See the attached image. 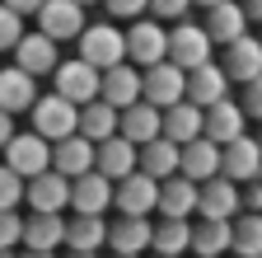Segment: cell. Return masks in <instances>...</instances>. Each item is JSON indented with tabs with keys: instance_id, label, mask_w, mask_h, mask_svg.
I'll use <instances>...</instances> for the list:
<instances>
[{
	"instance_id": "681fc988",
	"label": "cell",
	"mask_w": 262,
	"mask_h": 258,
	"mask_svg": "<svg viewBox=\"0 0 262 258\" xmlns=\"http://www.w3.org/2000/svg\"><path fill=\"white\" fill-rule=\"evenodd\" d=\"M75 5H80V10H84V5H94V0H75Z\"/></svg>"
},
{
	"instance_id": "3957f363",
	"label": "cell",
	"mask_w": 262,
	"mask_h": 258,
	"mask_svg": "<svg viewBox=\"0 0 262 258\" xmlns=\"http://www.w3.org/2000/svg\"><path fill=\"white\" fill-rule=\"evenodd\" d=\"M164 61L169 66H178L183 75L187 71H196V66H206L211 61V38L202 33V24H173L169 28V47H164Z\"/></svg>"
},
{
	"instance_id": "7402d4cb",
	"label": "cell",
	"mask_w": 262,
	"mask_h": 258,
	"mask_svg": "<svg viewBox=\"0 0 262 258\" xmlns=\"http://www.w3.org/2000/svg\"><path fill=\"white\" fill-rule=\"evenodd\" d=\"M52 174H61L66 183L80 178V174H94V146L75 132V136H66L52 146Z\"/></svg>"
},
{
	"instance_id": "c3c4849f",
	"label": "cell",
	"mask_w": 262,
	"mask_h": 258,
	"mask_svg": "<svg viewBox=\"0 0 262 258\" xmlns=\"http://www.w3.org/2000/svg\"><path fill=\"white\" fill-rule=\"evenodd\" d=\"M66 258H98V253H66Z\"/></svg>"
},
{
	"instance_id": "44dd1931",
	"label": "cell",
	"mask_w": 262,
	"mask_h": 258,
	"mask_svg": "<svg viewBox=\"0 0 262 258\" xmlns=\"http://www.w3.org/2000/svg\"><path fill=\"white\" fill-rule=\"evenodd\" d=\"M94 174H103L108 183L131 178V174H136V146L122 141V136H113V141H103V146H94Z\"/></svg>"
},
{
	"instance_id": "6da1fadb",
	"label": "cell",
	"mask_w": 262,
	"mask_h": 258,
	"mask_svg": "<svg viewBox=\"0 0 262 258\" xmlns=\"http://www.w3.org/2000/svg\"><path fill=\"white\" fill-rule=\"evenodd\" d=\"M75 43H80V61H84V66H94L98 75L126 61V38L113 28V19H103V24H84V33H80Z\"/></svg>"
},
{
	"instance_id": "cb8c5ba5",
	"label": "cell",
	"mask_w": 262,
	"mask_h": 258,
	"mask_svg": "<svg viewBox=\"0 0 262 258\" xmlns=\"http://www.w3.org/2000/svg\"><path fill=\"white\" fill-rule=\"evenodd\" d=\"M159 136H164V141H173L178 150L192 146L196 136H202V108H192L187 99L173 104V108H164V113H159Z\"/></svg>"
},
{
	"instance_id": "ba28073f",
	"label": "cell",
	"mask_w": 262,
	"mask_h": 258,
	"mask_svg": "<svg viewBox=\"0 0 262 258\" xmlns=\"http://www.w3.org/2000/svg\"><path fill=\"white\" fill-rule=\"evenodd\" d=\"M220 178H229L234 188H244V183L262 178V150H257V141H253V136H239V141L220 146Z\"/></svg>"
},
{
	"instance_id": "b9f144b4",
	"label": "cell",
	"mask_w": 262,
	"mask_h": 258,
	"mask_svg": "<svg viewBox=\"0 0 262 258\" xmlns=\"http://www.w3.org/2000/svg\"><path fill=\"white\" fill-rule=\"evenodd\" d=\"M0 5H5V10H14V14L24 19V14H38V10L47 5V0H0Z\"/></svg>"
},
{
	"instance_id": "7c38bea8",
	"label": "cell",
	"mask_w": 262,
	"mask_h": 258,
	"mask_svg": "<svg viewBox=\"0 0 262 258\" xmlns=\"http://www.w3.org/2000/svg\"><path fill=\"white\" fill-rule=\"evenodd\" d=\"M98 99H103L108 108H117V113H126L131 104H141V71L136 66H113V71H103L98 75Z\"/></svg>"
},
{
	"instance_id": "f546056e",
	"label": "cell",
	"mask_w": 262,
	"mask_h": 258,
	"mask_svg": "<svg viewBox=\"0 0 262 258\" xmlns=\"http://www.w3.org/2000/svg\"><path fill=\"white\" fill-rule=\"evenodd\" d=\"M108 244V221L103 216H71L66 221V249L71 253H98Z\"/></svg>"
},
{
	"instance_id": "ab89813d",
	"label": "cell",
	"mask_w": 262,
	"mask_h": 258,
	"mask_svg": "<svg viewBox=\"0 0 262 258\" xmlns=\"http://www.w3.org/2000/svg\"><path fill=\"white\" fill-rule=\"evenodd\" d=\"M239 108H244V117L262 122V75H257L253 85H244V99H239Z\"/></svg>"
},
{
	"instance_id": "7a4b0ae2",
	"label": "cell",
	"mask_w": 262,
	"mask_h": 258,
	"mask_svg": "<svg viewBox=\"0 0 262 258\" xmlns=\"http://www.w3.org/2000/svg\"><path fill=\"white\" fill-rule=\"evenodd\" d=\"M28 117H33V136H42L47 146L75 136V127H80V108L56 99V94H38V104L28 108Z\"/></svg>"
},
{
	"instance_id": "30bf717a",
	"label": "cell",
	"mask_w": 262,
	"mask_h": 258,
	"mask_svg": "<svg viewBox=\"0 0 262 258\" xmlns=\"http://www.w3.org/2000/svg\"><path fill=\"white\" fill-rule=\"evenodd\" d=\"M244 127H248V117H244V108H239L234 99H220V104H211V108L202 113V136H206L211 146H229V141L248 136Z\"/></svg>"
},
{
	"instance_id": "ee69618b",
	"label": "cell",
	"mask_w": 262,
	"mask_h": 258,
	"mask_svg": "<svg viewBox=\"0 0 262 258\" xmlns=\"http://www.w3.org/2000/svg\"><path fill=\"white\" fill-rule=\"evenodd\" d=\"M10 136H14V117H10V113H0V150L10 146Z\"/></svg>"
},
{
	"instance_id": "4316f807",
	"label": "cell",
	"mask_w": 262,
	"mask_h": 258,
	"mask_svg": "<svg viewBox=\"0 0 262 258\" xmlns=\"http://www.w3.org/2000/svg\"><path fill=\"white\" fill-rule=\"evenodd\" d=\"M155 211H159L164 221H187V216L196 211V183H187L183 174L164 178V183H159V202H155Z\"/></svg>"
},
{
	"instance_id": "4dcf8cb0",
	"label": "cell",
	"mask_w": 262,
	"mask_h": 258,
	"mask_svg": "<svg viewBox=\"0 0 262 258\" xmlns=\"http://www.w3.org/2000/svg\"><path fill=\"white\" fill-rule=\"evenodd\" d=\"M75 132H80L89 146H103V141H113V136H117V108H108L103 99L84 104V108H80V127H75Z\"/></svg>"
},
{
	"instance_id": "83f0119b",
	"label": "cell",
	"mask_w": 262,
	"mask_h": 258,
	"mask_svg": "<svg viewBox=\"0 0 262 258\" xmlns=\"http://www.w3.org/2000/svg\"><path fill=\"white\" fill-rule=\"evenodd\" d=\"M117 136L122 141H131V146H150L155 136H159V108H150V104H131L126 113H117Z\"/></svg>"
},
{
	"instance_id": "ac0fdd59",
	"label": "cell",
	"mask_w": 262,
	"mask_h": 258,
	"mask_svg": "<svg viewBox=\"0 0 262 258\" xmlns=\"http://www.w3.org/2000/svg\"><path fill=\"white\" fill-rule=\"evenodd\" d=\"M14 66L24 71V75H52L56 66H61V56H56V43L52 38H42V33H24L19 38V47H14Z\"/></svg>"
},
{
	"instance_id": "d6a6232c",
	"label": "cell",
	"mask_w": 262,
	"mask_h": 258,
	"mask_svg": "<svg viewBox=\"0 0 262 258\" xmlns=\"http://www.w3.org/2000/svg\"><path fill=\"white\" fill-rule=\"evenodd\" d=\"M150 249L159 258H183L192 249V221H159L150 230Z\"/></svg>"
},
{
	"instance_id": "db71d44e",
	"label": "cell",
	"mask_w": 262,
	"mask_h": 258,
	"mask_svg": "<svg viewBox=\"0 0 262 258\" xmlns=\"http://www.w3.org/2000/svg\"><path fill=\"white\" fill-rule=\"evenodd\" d=\"M155 258H159V253H155Z\"/></svg>"
},
{
	"instance_id": "9c48e42d",
	"label": "cell",
	"mask_w": 262,
	"mask_h": 258,
	"mask_svg": "<svg viewBox=\"0 0 262 258\" xmlns=\"http://www.w3.org/2000/svg\"><path fill=\"white\" fill-rule=\"evenodd\" d=\"M38 33L52 38V43H71L84 33V10L75 5V0H47V5L38 10Z\"/></svg>"
},
{
	"instance_id": "e0dca14e",
	"label": "cell",
	"mask_w": 262,
	"mask_h": 258,
	"mask_svg": "<svg viewBox=\"0 0 262 258\" xmlns=\"http://www.w3.org/2000/svg\"><path fill=\"white\" fill-rule=\"evenodd\" d=\"M183 99L192 104V108H211V104H220V99H229V80H225V71L215 66V61H206V66H196V71H187V94Z\"/></svg>"
},
{
	"instance_id": "4fadbf2b",
	"label": "cell",
	"mask_w": 262,
	"mask_h": 258,
	"mask_svg": "<svg viewBox=\"0 0 262 258\" xmlns=\"http://www.w3.org/2000/svg\"><path fill=\"white\" fill-rule=\"evenodd\" d=\"M220 71H225V80L229 85H253L257 75H262V43L257 38H239V43H229L225 47V61H220Z\"/></svg>"
},
{
	"instance_id": "7dc6e473",
	"label": "cell",
	"mask_w": 262,
	"mask_h": 258,
	"mask_svg": "<svg viewBox=\"0 0 262 258\" xmlns=\"http://www.w3.org/2000/svg\"><path fill=\"white\" fill-rule=\"evenodd\" d=\"M0 258H19V253H14V249H0Z\"/></svg>"
},
{
	"instance_id": "816d5d0a",
	"label": "cell",
	"mask_w": 262,
	"mask_h": 258,
	"mask_svg": "<svg viewBox=\"0 0 262 258\" xmlns=\"http://www.w3.org/2000/svg\"><path fill=\"white\" fill-rule=\"evenodd\" d=\"M253 141H257V150H262V136H253Z\"/></svg>"
},
{
	"instance_id": "277c9868",
	"label": "cell",
	"mask_w": 262,
	"mask_h": 258,
	"mask_svg": "<svg viewBox=\"0 0 262 258\" xmlns=\"http://www.w3.org/2000/svg\"><path fill=\"white\" fill-rule=\"evenodd\" d=\"M5 169L19 174L24 183L38 178V174H47L52 169V146L42 136H33V132H14L10 146H5Z\"/></svg>"
},
{
	"instance_id": "8992f818",
	"label": "cell",
	"mask_w": 262,
	"mask_h": 258,
	"mask_svg": "<svg viewBox=\"0 0 262 258\" xmlns=\"http://www.w3.org/2000/svg\"><path fill=\"white\" fill-rule=\"evenodd\" d=\"M122 38H126V61H131L136 71L159 66V61H164V47H169V33H164L155 19H136Z\"/></svg>"
},
{
	"instance_id": "bcb514c9",
	"label": "cell",
	"mask_w": 262,
	"mask_h": 258,
	"mask_svg": "<svg viewBox=\"0 0 262 258\" xmlns=\"http://www.w3.org/2000/svg\"><path fill=\"white\" fill-rule=\"evenodd\" d=\"M192 5H202V10H211V5H220V0H192Z\"/></svg>"
},
{
	"instance_id": "8fae6325",
	"label": "cell",
	"mask_w": 262,
	"mask_h": 258,
	"mask_svg": "<svg viewBox=\"0 0 262 258\" xmlns=\"http://www.w3.org/2000/svg\"><path fill=\"white\" fill-rule=\"evenodd\" d=\"M155 202H159V183L145 178L141 169L131 174V178H122V183H113V207H117V216H150Z\"/></svg>"
},
{
	"instance_id": "d6986e66",
	"label": "cell",
	"mask_w": 262,
	"mask_h": 258,
	"mask_svg": "<svg viewBox=\"0 0 262 258\" xmlns=\"http://www.w3.org/2000/svg\"><path fill=\"white\" fill-rule=\"evenodd\" d=\"M178 174L187 178V183H211L215 174H220V146H211L206 136H196L192 146H183L178 150Z\"/></svg>"
},
{
	"instance_id": "e575fe53",
	"label": "cell",
	"mask_w": 262,
	"mask_h": 258,
	"mask_svg": "<svg viewBox=\"0 0 262 258\" xmlns=\"http://www.w3.org/2000/svg\"><path fill=\"white\" fill-rule=\"evenodd\" d=\"M19 202H24V178L0 165V211H14Z\"/></svg>"
},
{
	"instance_id": "7bdbcfd3",
	"label": "cell",
	"mask_w": 262,
	"mask_h": 258,
	"mask_svg": "<svg viewBox=\"0 0 262 258\" xmlns=\"http://www.w3.org/2000/svg\"><path fill=\"white\" fill-rule=\"evenodd\" d=\"M239 10H244V19H248V24H257V28H262V0H239Z\"/></svg>"
},
{
	"instance_id": "f907efd6",
	"label": "cell",
	"mask_w": 262,
	"mask_h": 258,
	"mask_svg": "<svg viewBox=\"0 0 262 258\" xmlns=\"http://www.w3.org/2000/svg\"><path fill=\"white\" fill-rule=\"evenodd\" d=\"M108 258H126V253H108Z\"/></svg>"
},
{
	"instance_id": "836d02e7",
	"label": "cell",
	"mask_w": 262,
	"mask_h": 258,
	"mask_svg": "<svg viewBox=\"0 0 262 258\" xmlns=\"http://www.w3.org/2000/svg\"><path fill=\"white\" fill-rule=\"evenodd\" d=\"M229 230H234V240H229L234 258H262V216H234Z\"/></svg>"
},
{
	"instance_id": "74e56055",
	"label": "cell",
	"mask_w": 262,
	"mask_h": 258,
	"mask_svg": "<svg viewBox=\"0 0 262 258\" xmlns=\"http://www.w3.org/2000/svg\"><path fill=\"white\" fill-rule=\"evenodd\" d=\"M24 240V216L19 211H0V249H14Z\"/></svg>"
},
{
	"instance_id": "9a60e30c",
	"label": "cell",
	"mask_w": 262,
	"mask_h": 258,
	"mask_svg": "<svg viewBox=\"0 0 262 258\" xmlns=\"http://www.w3.org/2000/svg\"><path fill=\"white\" fill-rule=\"evenodd\" d=\"M196 216L202 221H234L239 216V188L215 174L211 183L196 188Z\"/></svg>"
},
{
	"instance_id": "d4e9b609",
	"label": "cell",
	"mask_w": 262,
	"mask_h": 258,
	"mask_svg": "<svg viewBox=\"0 0 262 258\" xmlns=\"http://www.w3.org/2000/svg\"><path fill=\"white\" fill-rule=\"evenodd\" d=\"M33 104H38V80L24 75L19 66H5L0 71V113H28Z\"/></svg>"
},
{
	"instance_id": "60d3db41",
	"label": "cell",
	"mask_w": 262,
	"mask_h": 258,
	"mask_svg": "<svg viewBox=\"0 0 262 258\" xmlns=\"http://www.w3.org/2000/svg\"><path fill=\"white\" fill-rule=\"evenodd\" d=\"M103 10H108L113 19H131V24H136V19L145 14V0H103Z\"/></svg>"
},
{
	"instance_id": "ffe728a7",
	"label": "cell",
	"mask_w": 262,
	"mask_h": 258,
	"mask_svg": "<svg viewBox=\"0 0 262 258\" xmlns=\"http://www.w3.org/2000/svg\"><path fill=\"white\" fill-rule=\"evenodd\" d=\"M113 207V183L103 174H80L71 178V211L75 216H103Z\"/></svg>"
},
{
	"instance_id": "f35d334b",
	"label": "cell",
	"mask_w": 262,
	"mask_h": 258,
	"mask_svg": "<svg viewBox=\"0 0 262 258\" xmlns=\"http://www.w3.org/2000/svg\"><path fill=\"white\" fill-rule=\"evenodd\" d=\"M239 216H262V178L239 188Z\"/></svg>"
},
{
	"instance_id": "f5cc1de1",
	"label": "cell",
	"mask_w": 262,
	"mask_h": 258,
	"mask_svg": "<svg viewBox=\"0 0 262 258\" xmlns=\"http://www.w3.org/2000/svg\"><path fill=\"white\" fill-rule=\"evenodd\" d=\"M257 43H262V33H257Z\"/></svg>"
},
{
	"instance_id": "2e32d148",
	"label": "cell",
	"mask_w": 262,
	"mask_h": 258,
	"mask_svg": "<svg viewBox=\"0 0 262 258\" xmlns=\"http://www.w3.org/2000/svg\"><path fill=\"white\" fill-rule=\"evenodd\" d=\"M24 202L33 211H47V216H61L66 207H71V183H66L61 174H38V178H28L24 183Z\"/></svg>"
},
{
	"instance_id": "603a6c76",
	"label": "cell",
	"mask_w": 262,
	"mask_h": 258,
	"mask_svg": "<svg viewBox=\"0 0 262 258\" xmlns=\"http://www.w3.org/2000/svg\"><path fill=\"white\" fill-rule=\"evenodd\" d=\"M150 216H117L108 225V249L113 253H126V258H141L150 249Z\"/></svg>"
},
{
	"instance_id": "52a82bcc",
	"label": "cell",
	"mask_w": 262,
	"mask_h": 258,
	"mask_svg": "<svg viewBox=\"0 0 262 258\" xmlns=\"http://www.w3.org/2000/svg\"><path fill=\"white\" fill-rule=\"evenodd\" d=\"M52 80H56V99H66V104H75V108H84V104H94L98 99V71L94 66H84V61L75 56V61H61V66L52 71Z\"/></svg>"
},
{
	"instance_id": "5b68a950",
	"label": "cell",
	"mask_w": 262,
	"mask_h": 258,
	"mask_svg": "<svg viewBox=\"0 0 262 258\" xmlns=\"http://www.w3.org/2000/svg\"><path fill=\"white\" fill-rule=\"evenodd\" d=\"M183 94H187V75H183L178 66H169V61L141 71V104H150V108L164 113V108L183 104Z\"/></svg>"
},
{
	"instance_id": "d590c367",
	"label": "cell",
	"mask_w": 262,
	"mask_h": 258,
	"mask_svg": "<svg viewBox=\"0 0 262 258\" xmlns=\"http://www.w3.org/2000/svg\"><path fill=\"white\" fill-rule=\"evenodd\" d=\"M19 38H24V19L14 14V10H5V5H0V47H19Z\"/></svg>"
},
{
	"instance_id": "f6af8a7d",
	"label": "cell",
	"mask_w": 262,
	"mask_h": 258,
	"mask_svg": "<svg viewBox=\"0 0 262 258\" xmlns=\"http://www.w3.org/2000/svg\"><path fill=\"white\" fill-rule=\"evenodd\" d=\"M19 258H56V253H33V249H24Z\"/></svg>"
},
{
	"instance_id": "484cf974",
	"label": "cell",
	"mask_w": 262,
	"mask_h": 258,
	"mask_svg": "<svg viewBox=\"0 0 262 258\" xmlns=\"http://www.w3.org/2000/svg\"><path fill=\"white\" fill-rule=\"evenodd\" d=\"M24 249L33 253H56V244H66V216H47V211H33L24 221Z\"/></svg>"
},
{
	"instance_id": "1f68e13d",
	"label": "cell",
	"mask_w": 262,
	"mask_h": 258,
	"mask_svg": "<svg viewBox=\"0 0 262 258\" xmlns=\"http://www.w3.org/2000/svg\"><path fill=\"white\" fill-rule=\"evenodd\" d=\"M229 221H196L192 225V258H225L229 253Z\"/></svg>"
},
{
	"instance_id": "8d00e7d4",
	"label": "cell",
	"mask_w": 262,
	"mask_h": 258,
	"mask_svg": "<svg viewBox=\"0 0 262 258\" xmlns=\"http://www.w3.org/2000/svg\"><path fill=\"white\" fill-rule=\"evenodd\" d=\"M187 5H192V0H145V10L155 19H169V24H183L187 19Z\"/></svg>"
},
{
	"instance_id": "5bb4252c",
	"label": "cell",
	"mask_w": 262,
	"mask_h": 258,
	"mask_svg": "<svg viewBox=\"0 0 262 258\" xmlns=\"http://www.w3.org/2000/svg\"><path fill=\"white\" fill-rule=\"evenodd\" d=\"M202 33L211 38V47H229V43H239L248 33V19L239 10V0H220V5L206 10V24H202Z\"/></svg>"
},
{
	"instance_id": "f1b7e54d",
	"label": "cell",
	"mask_w": 262,
	"mask_h": 258,
	"mask_svg": "<svg viewBox=\"0 0 262 258\" xmlns=\"http://www.w3.org/2000/svg\"><path fill=\"white\" fill-rule=\"evenodd\" d=\"M136 169H141L145 178H155V183L173 178V174H178V146H173V141H164V136H155L150 146L136 150Z\"/></svg>"
}]
</instances>
